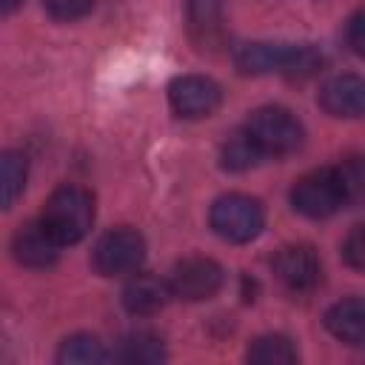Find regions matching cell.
<instances>
[{"label": "cell", "instance_id": "obj_8", "mask_svg": "<svg viewBox=\"0 0 365 365\" xmlns=\"http://www.w3.org/2000/svg\"><path fill=\"white\" fill-rule=\"evenodd\" d=\"M222 268L211 257H188L174 265V274L168 279L171 297H180L185 302H202L214 297L222 288Z\"/></svg>", "mask_w": 365, "mask_h": 365}, {"label": "cell", "instance_id": "obj_10", "mask_svg": "<svg viewBox=\"0 0 365 365\" xmlns=\"http://www.w3.org/2000/svg\"><path fill=\"white\" fill-rule=\"evenodd\" d=\"M60 242L48 234V228L40 220H31L17 228L11 237V254L26 268H51L60 259Z\"/></svg>", "mask_w": 365, "mask_h": 365}, {"label": "cell", "instance_id": "obj_22", "mask_svg": "<svg viewBox=\"0 0 365 365\" xmlns=\"http://www.w3.org/2000/svg\"><path fill=\"white\" fill-rule=\"evenodd\" d=\"M342 259H345L354 271H362V268H365V240H362V225H354L351 234L345 237V242H342Z\"/></svg>", "mask_w": 365, "mask_h": 365}, {"label": "cell", "instance_id": "obj_1", "mask_svg": "<svg viewBox=\"0 0 365 365\" xmlns=\"http://www.w3.org/2000/svg\"><path fill=\"white\" fill-rule=\"evenodd\" d=\"M325 57L311 43H248L234 54L240 74H285L288 80H305L322 68Z\"/></svg>", "mask_w": 365, "mask_h": 365}, {"label": "cell", "instance_id": "obj_4", "mask_svg": "<svg viewBox=\"0 0 365 365\" xmlns=\"http://www.w3.org/2000/svg\"><path fill=\"white\" fill-rule=\"evenodd\" d=\"M348 194L345 185L339 180V168L336 165H325L317 171L302 174L294 185H291V205L294 211L311 217V220H322L336 214L342 205H348Z\"/></svg>", "mask_w": 365, "mask_h": 365}, {"label": "cell", "instance_id": "obj_6", "mask_svg": "<svg viewBox=\"0 0 365 365\" xmlns=\"http://www.w3.org/2000/svg\"><path fill=\"white\" fill-rule=\"evenodd\" d=\"M143 259H145V240L134 228H114L103 234L91 254V262L103 277L134 274L143 265Z\"/></svg>", "mask_w": 365, "mask_h": 365}, {"label": "cell", "instance_id": "obj_5", "mask_svg": "<svg viewBox=\"0 0 365 365\" xmlns=\"http://www.w3.org/2000/svg\"><path fill=\"white\" fill-rule=\"evenodd\" d=\"M211 228L228 240V242H251L262 234L265 228V211L259 205V200L248 197V194H222L214 200L211 205Z\"/></svg>", "mask_w": 365, "mask_h": 365}, {"label": "cell", "instance_id": "obj_17", "mask_svg": "<svg viewBox=\"0 0 365 365\" xmlns=\"http://www.w3.org/2000/svg\"><path fill=\"white\" fill-rule=\"evenodd\" d=\"M248 362H257V365H291L299 359L294 342L282 334H265V336H257L248 348Z\"/></svg>", "mask_w": 365, "mask_h": 365}, {"label": "cell", "instance_id": "obj_7", "mask_svg": "<svg viewBox=\"0 0 365 365\" xmlns=\"http://www.w3.org/2000/svg\"><path fill=\"white\" fill-rule=\"evenodd\" d=\"M168 103L182 120H205L222 103V88L205 74H182L168 86Z\"/></svg>", "mask_w": 365, "mask_h": 365}, {"label": "cell", "instance_id": "obj_20", "mask_svg": "<svg viewBox=\"0 0 365 365\" xmlns=\"http://www.w3.org/2000/svg\"><path fill=\"white\" fill-rule=\"evenodd\" d=\"M43 9H46L54 20L71 23V20L86 17V14L94 9V0H43Z\"/></svg>", "mask_w": 365, "mask_h": 365}, {"label": "cell", "instance_id": "obj_19", "mask_svg": "<svg viewBox=\"0 0 365 365\" xmlns=\"http://www.w3.org/2000/svg\"><path fill=\"white\" fill-rule=\"evenodd\" d=\"M262 160V154L257 151V145L248 140V134L240 128L234 131L222 145H220V165L225 171H248Z\"/></svg>", "mask_w": 365, "mask_h": 365}, {"label": "cell", "instance_id": "obj_9", "mask_svg": "<svg viewBox=\"0 0 365 365\" xmlns=\"http://www.w3.org/2000/svg\"><path fill=\"white\" fill-rule=\"evenodd\" d=\"M274 274L291 294H311L322 282V262L305 242L285 245L274 259Z\"/></svg>", "mask_w": 365, "mask_h": 365}, {"label": "cell", "instance_id": "obj_12", "mask_svg": "<svg viewBox=\"0 0 365 365\" xmlns=\"http://www.w3.org/2000/svg\"><path fill=\"white\" fill-rule=\"evenodd\" d=\"M319 106L331 117H359L365 108V83L356 74H336L319 88Z\"/></svg>", "mask_w": 365, "mask_h": 365}, {"label": "cell", "instance_id": "obj_14", "mask_svg": "<svg viewBox=\"0 0 365 365\" xmlns=\"http://www.w3.org/2000/svg\"><path fill=\"white\" fill-rule=\"evenodd\" d=\"M325 328L345 345H365V305L359 297H345L325 311Z\"/></svg>", "mask_w": 365, "mask_h": 365}, {"label": "cell", "instance_id": "obj_23", "mask_svg": "<svg viewBox=\"0 0 365 365\" xmlns=\"http://www.w3.org/2000/svg\"><path fill=\"white\" fill-rule=\"evenodd\" d=\"M365 17H362V11H354V17L348 20V31H345V37H348V46H351V51L354 54H362L365 51V34H362V23Z\"/></svg>", "mask_w": 365, "mask_h": 365}, {"label": "cell", "instance_id": "obj_13", "mask_svg": "<svg viewBox=\"0 0 365 365\" xmlns=\"http://www.w3.org/2000/svg\"><path fill=\"white\" fill-rule=\"evenodd\" d=\"M168 299H171L168 282L154 274H137L123 288V305L134 317H151V314L163 311L168 305Z\"/></svg>", "mask_w": 365, "mask_h": 365}, {"label": "cell", "instance_id": "obj_21", "mask_svg": "<svg viewBox=\"0 0 365 365\" xmlns=\"http://www.w3.org/2000/svg\"><path fill=\"white\" fill-rule=\"evenodd\" d=\"M336 168H339V180H342V185H345V194H348V200L354 202V200L362 194V180H365V174H362V160H359V157H348V160H342Z\"/></svg>", "mask_w": 365, "mask_h": 365}, {"label": "cell", "instance_id": "obj_3", "mask_svg": "<svg viewBox=\"0 0 365 365\" xmlns=\"http://www.w3.org/2000/svg\"><path fill=\"white\" fill-rule=\"evenodd\" d=\"M242 131L248 134V140L257 145V151L262 157H285L291 151H297L302 145V123L288 111V108H279V106H265V108H257Z\"/></svg>", "mask_w": 365, "mask_h": 365}, {"label": "cell", "instance_id": "obj_24", "mask_svg": "<svg viewBox=\"0 0 365 365\" xmlns=\"http://www.w3.org/2000/svg\"><path fill=\"white\" fill-rule=\"evenodd\" d=\"M23 0H0V14H11Z\"/></svg>", "mask_w": 365, "mask_h": 365}, {"label": "cell", "instance_id": "obj_15", "mask_svg": "<svg viewBox=\"0 0 365 365\" xmlns=\"http://www.w3.org/2000/svg\"><path fill=\"white\" fill-rule=\"evenodd\" d=\"M114 359L131 362V365H154V362H163L165 359V345L151 331H134V334L123 336Z\"/></svg>", "mask_w": 365, "mask_h": 365}, {"label": "cell", "instance_id": "obj_2", "mask_svg": "<svg viewBox=\"0 0 365 365\" xmlns=\"http://www.w3.org/2000/svg\"><path fill=\"white\" fill-rule=\"evenodd\" d=\"M40 222L48 228V234L60 245H74L80 242L91 225H94V197L83 185L66 182L51 191V197L43 205Z\"/></svg>", "mask_w": 365, "mask_h": 365}, {"label": "cell", "instance_id": "obj_16", "mask_svg": "<svg viewBox=\"0 0 365 365\" xmlns=\"http://www.w3.org/2000/svg\"><path fill=\"white\" fill-rule=\"evenodd\" d=\"M29 163L20 151H0V211L11 208L26 188Z\"/></svg>", "mask_w": 365, "mask_h": 365}, {"label": "cell", "instance_id": "obj_11", "mask_svg": "<svg viewBox=\"0 0 365 365\" xmlns=\"http://www.w3.org/2000/svg\"><path fill=\"white\" fill-rule=\"evenodd\" d=\"M185 20L200 51H214L225 43V0H185Z\"/></svg>", "mask_w": 365, "mask_h": 365}, {"label": "cell", "instance_id": "obj_18", "mask_svg": "<svg viewBox=\"0 0 365 365\" xmlns=\"http://www.w3.org/2000/svg\"><path fill=\"white\" fill-rule=\"evenodd\" d=\"M106 359H111V354L91 334H74L57 351V362H63V365H97Z\"/></svg>", "mask_w": 365, "mask_h": 365}]
</instances>
